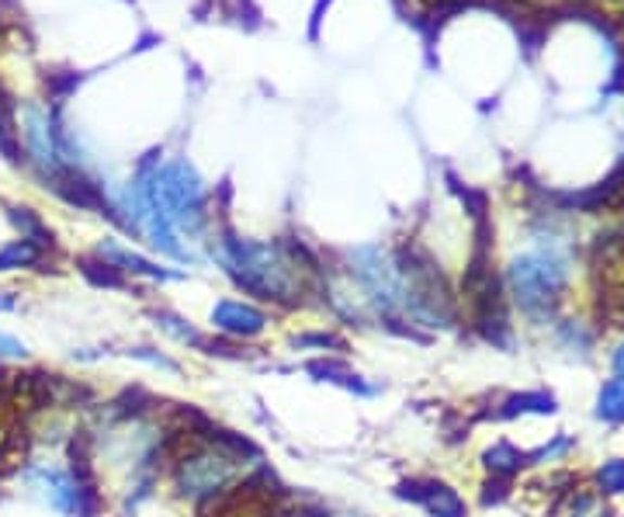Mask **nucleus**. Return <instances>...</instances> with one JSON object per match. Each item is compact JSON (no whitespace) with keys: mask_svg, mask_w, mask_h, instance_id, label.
<instances>
[{"mask_svg":"<svg viewBox=\"0 0 624 517\" xmlns=\"http://www.w3.org/2000/svg\"><path fill=\"white\" fill-rule=\"evenodd\" d=\"M264 452L243 434L222 431L205 414L181 406L164 449V487L174 501L199 507L212 496L233 490L267 472Z\"/></svg>","mask_w":624,"mask_h":517,"instance_id":"1","label":"nucleus"},{"mask_svg":"<svg viewBox=\"0 0 624 517\" xmlns=\"http://www.w3.org/2000/svg\"><path fill=\"white\" fill-rule=\"evenodd\" d=\"M205 257L264 310H302L323 292L327 264L302 240H246L216 226Z\"/></svg>","mask_w":624,"mask_h":517,"instance_id":"2","label":"nucleus"},{"mask_svg":"<svg viewBox=\"0 0 624 517\" xmlns=\"http://www.w3.org/2000/svg\"><path fill=\"white\" fill-rule=\"evenodd\" d=\"M132 188L150 209L164 212L194 254L205 257V243L212 237V229H216V216H212V191L205 185V177L188 156L160 160L153 153L150 160L139 164Z\"/></svg>","mask_w":624,"mask_h":517,"instance_id":"3","label":"nucleus"},{"mask_svg":"<svg viewBox=\"0 0 624 517\" xmlns=\"http://www.w3.org/2000/svg\"><path fill=\"white\" fill-rule=\"evenodd\" d=\"M35 504L56 517H94L101 510V490L87 466L80 444H69V455L60 452H28L22 469L14 472Z\"/></svg>","mask_w":624,"mask_h":517,"instance_id":"4","label":"nucleus"},{"mask_svg":"<svg viewBox=\"0 0 624 517\" xmlns=\"http://www.w3.org/2000/svg\"><path fill=\"white\" fill-rule=\"evenodd\" d=\"M569 251L556 240H538V247L527 254H517L504 272V289L521 316H527L534 327L559 324V310L569 289Z\"/></svg>","mask_w":624,"mask_h":517,"instance_id":"5","label":"nucleus"},{"mask_svg":"<svg viewBox=\"0 0 624 517\" xmlns=\"http://www.w3.org/2000/svg\"><path fill=\"white\" fill-rule=\"evenodd\" d=\"M344 272L358 285L365 302L374 313V324L406 333V292L396 247L385 243H358L344 254Z\"/></svg>","mask_w":624,"mask_h":517,"instance_id":"6","label":"nucleus"},{"mask_svg":"<svg viewBox=\"0 0 624 517\" xmlns=\"http://www.w3.org/2000/svg\"><path fill=\"white\" fill-rule=\"evenodd\" d=\"M17 139H22L25 156L31 160V167L46 181V188L60 191L69 177L80 174V171L66 167V160H63V126H60V118L52 109H42V104H25Z\"/></svg>","mask_w":624,"mask_h":517,"instance_id":"7","label":"nucleus"},{"mask_svg":"<svg viewBox=\"0 0 624 517\" xmlns=\"http://www.w3.org/2000/svg\"><path fill=\"white\" fill-rule=\"evenodd\" d=\"M271 324H275L271 310H264V306H257V302H250V299L226 295V299H216V306L208 310L212 333H219V337H226V341H233V344L257 341V337H264L267 330H271Z\"/></svg>","mask_w":624,"mask_h":517,"instance_id":"8","label":"nucleus"},{"mask_svg":"<svg viewBox=\"0 0 624 517\" xmlns=\"http://www.w3.org/2000/svg\"><path fill=\"white\" fill-rule=\"evenodd\" d=\"M94 264L104 267L109 275L142 278V281H153V285H167V281H181L184 278V272H174V267H164V264L136 254L132 247H125L118 237H101L94 243Z\"/></svg>","mask_w":624,"mask_h":517,"instance_id":"9","label":"nucleus"},{"mask_svg":"<svg viewBox=\"0 0 624 517\" xmlns=\"http://www.w3.org/2000/svg\"><path fill=\"white\" fill-rule=\"evenodd\" d=\"M403 501H413L426 517H469V507L466 501L448 487V483H434V479H426V483H409L399 490Z\"/></svg>","mask_w":624,"mask_h":517,"instance_id":"10","label":"nucleus"},{"mask_svg":"<svg viewBox=\"0 0 624 517\" xmlns=\"http://www.w3.org/2000/svg\"><path fill=\"white\" fill-rule=\"evenodd\" d=\"M150 319H153V327L167 337V341L181 344V348H188V351L216 354V341H212V337H208L205 330L194 327L191 319H184L181 313H174V310H153Z\"/></svg>","mask_w":624,"mask_h":517,"instance_id":"11","label":"nucleus"},{"mask_svg":"<svg viewBox=\"0 0 624 517\" xmlns=\"http://www.w3.org/2000/svg\"><path fill=\"white\" fill-rule=\"evenodd\" d=\"M49 261V247L35 243L28 237H14L0 247V275H11V272H46Z\"/></svg>","mask_w":624,"mask_h":517,"instance_id":"12","label":"nucleus"},{"mask_svg":"<svg viewBox=\"0 0 624 517\" xmlns=\"http://www.w3.org/2000/svg\"><path fill=\"white\" fill-rule=\"evenodd\" d=\"M125 358H132L139 365H147L153 371H160V376H170V379H181L184 376V365L181 362H174L167 351H160V348H150V344H132V348H125L122 351Z\"/></svg>","mask_w":624,"mask_h":517,"instance_id":"13","label":"nucleus"},{"mask_svg":"<svg viewBox=\"0 0 624 517\" xmlns=\"http://www.w3.org/2000/svg\"><path fill=\"white\" fill-rule=\"evenodd\" d=\"M483 462H486V469L496 476V479H513L517 472L524 469V462H527V455H521L513 449V444H507V441H499V444H493V449L483 455Z\"/></svg>","mask_w":624,"mask_h":517,"instance_id":"14","label":"nucleus"},{"mask_svg":"<svg viewBox=\"0 0 624 517\" xmlns=\"http://www.w3.org/2000/svg\"><path fill=\"white\" fill-rule=\"evenodd\" d=\"M594 414L608 424H624V376H614L600 386L597 392V409Z\"/></svg>","mask_w":624,"mask_h":517,"instance_id":"15","label":"nucleus"},{"mask_svg":"<svg viewBox=\"0 0 624 517\" xmlns=\"http://www.w3.org/2000/svg\"><path fill=\"white\" fill-rule=\"evenodd\" d=\"M556 337H559V344L565 351H580L586 354L594 348V333L586 330V324H580V319H559L556 324Z\"/></svg>","mask_w":624,"mask_h":517,"instance_id":"16","label":"nucleus"},{"mask_svg":"<svg viewBox=\"0 0 624 517\" xmlns=\"http://www.w3.org/2000/svg\"><path fill=\"white\" fill-rule=\"evenodd\" d=\"M573 449H576V441H573V438H569V434H556L548 444H542L538 452H531L527 462H531V466H548V462H562V458H569V455H573Z\"/></svg>","mask_w":624,"mask_h":517,"instance_id":"17","label":"nucleus"},{"mask_svg":"<svg viewBox=\"0 0 624 517\" xmlns=\"http://www.w3.org/2000/svg\"><path fill=\"white\" fill-rule=\"evenodd\" d=\"M597 493L600 496H621L624 493V458L603 462L597 472Z\"/></svg>","mask_w":624,"mask_h":517,"instance_id":"18","label":"nucleus"},{"mask_svg":"<svg viewBox=\"0 0 624 517\" xmlns=\"http://www.w3.org/2000/svg\"><path fill=\"white\" fill-rule=\"evenodd\" d=\"M569 517H614V510L600 504L597 490H576L573 501H569Z\"/></svg>","mask_w":624,"mask_h":517,"instance_id":"19","label":"nucleus"},{"mask_svg":"<svg viewBox=\"0 0 624 517\" xmlns=\"http://www.w3.org/2000/svg\"><path fill=\"white\" fill-rule=\"evenodd\" d=\"M292 344L298 351H336L344 348V337L333 330H309V333H295Z\"/></svg>","mask_w":624,"mask_h":517,"instance_id":"20","label":"nucleus"},{"mask_svg":"<svg viewBox=\"0 0 624 517\" xmlns=\"http://www.w3.org/2000/svg\"><path fill=\"white\" fill-rule=\"evenodd\" d=\"M31 362V348L17 333L0 327V365H25Z\"/></svg>","mask_w":624,"mask_h":517,"instance_id":"21","label":"nucleus"},{"mask_svg":"<svg viewBox=\"0 0 624 517\" xmlns=\"http://www.w3.org/2000/svg\"><path fill=\"white\" fill-rule=\"evenodd\" d=\"M14 310H17V295L11 289H0V316L14 313Z\"/></svg>","mask_w":624,"mask_h":517,"instance_id":"22","label":"nucleus"},{"mask_svg":"<svg viewBox=\"0 0 624 517\" xmlns=\"http://www.w3.org/2000/svg\"><path fill=\"white\" fill-rule=\"evenodd\" d=\"M611 368H614V376H624V341L611 351Z\"/></svg>","mask_w":624,"mask_h":517,"instance_id":"23","label":"nucleus"},{"mask_svg":"<svg viewBox=\"0 0 624 517\" xmlns=\"http://www.w3.org/2000/svg\"><path fill=\"white\" fill-rule=\"evenodd\" d=\"M316 517H368V514H361V510H319Z\"/></svg>","mask_w":624,"mask_h":517,"instance_id":"24","label":"nucleus"}]
</instances>
